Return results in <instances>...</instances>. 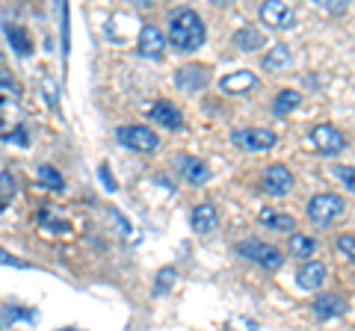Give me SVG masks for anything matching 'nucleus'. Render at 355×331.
<instances>
[{
    "mask_svg": "<svg viewBox=\"0 0 355 331\" xmlns=\"http://www.w3.org/2000/svg\"><path fill=\"white\" fill-rule=\"evenodd\" d=\"M308 139H311V145H314V151L323 154V157H335V154H340L343 148H347V136H343L335 125H317V127H311Z\"/></svg>",
    "mask_w": 355,
    "mask_h": 331,
    "instance_id": "423d86ee",
    "label": "nucleus"
},
{
    "mask_svg": "<svg viewBox=\"0 0 355 331\" xmlns=\"http://www.w3.org/2000/svg\"><path fill=\"white\" fill-rule=\"evenodd\" d=\"M6 107V98H0V109H3ZM6 125V118H3V113H0V127H3Z\"/></svg>",
    "mask_w": 355,
    "mask_h": 331,
    "instance_id": "f704fd0d",
    "label": "nucleus"
},
{
    "mask_svg": "<svg viewBox=\"0 0 355 331\" xmlns=\"http://www.w3.org/2000/svg\"><path fill=\"white\" fill-rule=\"evenodd\" d=\"M0 263H3V267H15V269H30V263H27V260H21V258H15V255H9V251H3V249H0Z\"/></svg>",
    "mask_w": 355,
    "mask_h": 331,
    "instance_id": "c85d7f7f",
    "label": "nucleus"
},
{
    "mask_svg": "<svg viewBox=\"0 0 355 331\" xmlns=\"http://www.w3.org/2000/svg\"><path fill=\"white\" fill-rule=\"evenodd\" d=\"M234 251L240 258H246V260H252V263H258L261 269H270V272H275V269H282V263H284V255L275 246H270V242H263V240H258V237H246V240H240L237 246H234Z\"/></svg>",
    "mask_w": 355,
    "mask_h": 331,
    "instance_id": "7ed1b4c3",
    "label": "nucleus"
},
{
    "mask_svg": "<svg viewBox=\"0 0 355 331\" xmlns=\"http://www.w3.org/2000/svg\"><path fill=\"white\" fill-rule=\"evenodd\" d=\"M42 86H44V95H48V104H51V107H57V83H53L51 77H44V83H42Z\"/></svg>",
    "mask_w": 355,
    "mask_h": 331,
    "instance_id": "7c9ffc66",
    "label": "nucleus"
},
{
    "mask_svg": "<svg viewBox=\"0 0 355 331\" xmlns=\"http://www.w3.org/2000/svg\"><path fill=\"white\" fill-rule=\"evenodd\" d=\"M258 15L272 30H291L296 24V9L291 3H284V0H266V3H261Z\"/></svg>",
    "mask_w": 355,
    "mask_h": 331,
    "instance_id": "6e6552de",
    "label": "nucleus"
},
{
    "mask_svg": "<svg viewBox=\"0 0 355 331\" xmlns=\"http://www.w3.org/2000/svg\"><path fill=\"white\" fill-rule=\"evenodd\" d=\"M36 181L44 186V190H51V193H62L65 190V178L60 175V169H53L51 163L36 166Z\"/></svg>",
    "mask_w": 355,
    "mask_h": 331,
    "instance_id": "6ab92c4d",
    "label": "nucleus"
},
{
    "mask_svg": "<svg viewBox=\"0 0 355 331\" xmlns=\"http://www.w3.org/2000/svg\"><path fill=\"white\" fill-rule=\"evenodd\" d=\"M335 249H338L347 260L355 263V234H338V237H335Z\"/></svg>",
    "mask_w": 355,
    "mask_h": 331,
    "instance_id": "a878e982",
    "label": "nucleus"
},
{
    "mask_svg": "<svg viewBox=\"0 0 355 331\" xmlns=\"http://www.w3.org/2000/svg\"><path fill=\"white\" fill-rule=\"evenodd\" d=\"M291 62H293V53H291V48H287V45H282V42H279V45H272L270 51L263 53V60H261V65L266 71H282Z\"/></svg>",
    "mask_w": 355,
    "mask_h": 331,
    "instance_id": "a211bd4d",
    "label": "nucleus"
},
{
    "mask_svg": "<svg viewBox=\"0 0 355 331\" xmlns=\"http://www.w3.org/2000/svg\"><path fill=\"white\" fill-rule=\"evenodd\" d=\"M258 222H261L263 228H272V231H293L296 219L287 216V213H282V211H270V207H263V211L258 213Z\"/></svg>",
    "mask_w": 355,
    "mask_h": 331,
    "instance_id": "aec40b11",
    "label": "nucleus"
},
{
    "mask_svg": "<svg viewBox=\"0 0 355 331\" xmlns=\"http://www.w3.org/2000/svg\"><path fill=\"white\" fill-rule=\"evenodd\" d=\"M116 139H119L125 148L137 151V154H154V151L160 148L157 130L148 127V125H121V127L116 130Z\"/></svg>",
    "mask_w": 355,
    "mask_h": 331,
    "instance_id": "20e7f679",
    "label": "nucleus"
},
{
    "mask_svg": "<svg viewBox=\"0 0 355 331\" xmlns=\"http://www.w3.org/2000/svg\"><path fill=\"white\" fill-rule=\"evenodd\" d=\"M258 86V74L249 71V69H240L234 74H225L219 80V89L228 92V95H243V92H252Z\"/></svg>",
    "mask_w": 355,
    "mask_h": 331,
    "instance_id": "2eb2a0df",
    "label": "nucleus"
},
{
    "mask_svg": "<svg viewBox=\"0 0 355 331\" xmlns=\"http://www.w3.org/2000/svg\"><path fill=\"white\" fill-rule=\"evenodd\" d=\"M0 86H3V89H12V92H21V89H18V83H15V77L9 74L6 69H0Z\"/></svg>",
    "mask_w": 355,
    "mask_h": 331,
    "instance_id": "2f4dec72",
    "label": "nucleus"
},
{
    "mask_svg": "<svg viewBox=\"0 0 355 331\" xmlns=\"http://www.w3.org/2000/svg\"><path fill=\"white\" fill-rule=\"evenodd\" d=\"M320 9H326L329 15H343V12H347V6L338 3V0H326V3H320Z\"/></svg>",
    "mask_w": 355,
    "mask_h": 331,
    "instance_id": "473e14b6",
    "label": "nucleus"
},
{
    "mask_svg": "<svg viewBox=\"0 0 355 331\" xmlns=\"http://www.w3.org/2000/svg\"><path fill=\"white\" fill-rule=\"evenodd\" d=\"M326 263L323 260H305L302 267L296 269V284H299V290H308V293H314L323 287L326 281Z\"/></svg>",
    "mask_w": 355,
    "mask_h": 331,
    "instance_id": "f8f14e48",
    "label": "nucleus"
},
{
    "mask_svg": "<svg viewBox=\"0 0 355 331\" xmlns=\"http://www.w3.org/2000/svg\"><path fill=\"white\" fill-rule=\"evenodd\" d=\"M12 202H15V181L12 175L0 172V211H6Z\"/></svg>",
    "mask_w": 355,
    "mask_h": 331,
    "instance_id": "393cba45",
    "label": "nucleus"
},
{
    "mask_svg": "<svg viewBox=\"0 0 355 331\" xmlns=\"http://www.w3.org/2000/svg\"><path fill=\"white\" fill-rule=\"evenodd\" d=\"M299 104H302V95H299L296 89H282L279 95L272 98V113L279 116V118L282 116H291Z\"/></svg>",
    "mask_w": 355,
    "mask_h": 331,
    "instance_id": "4be33fe9",
    "label": "nucleus"
},
{
    "mask_svg": "<svg viewBox=\"0 0 355 331\" xmlns=\"http://www.w3.org/2000/svg\"><path fill=\"white\" fill-rule=\"evenodd\" d=\"M9 142H18L21 148H27L30 145V136H27V130H24V125H18L12 134H9Z\"/></svg>",
    "mask_w": 355,
    "mask_h": 331,
    "instance_id": "c756f323",
    "label": "nucleus"
},
{
    "mask_svg": "<svg viewBox=\"0 0 355 331\" xmlns=\"http://www.w3.org/2000/svg\"><path fill=\"white\" fill-rule=\"evenodd\" d=\"M207 39V27L202 15L190 6H181L169 15V33H166V42L178 51V53H196L205 45Z\"/></svg>",
    "mask_w": 355,
    "mask_h": 331,
    "instance_id": "f257e3e1",
    "label": "nucleus"
},
{
    "mask_svg": "<svg viewBox=\"0 0 355 331\" xmlns=\"http://www.w3.org/2000/svg\"><path fill=\"white\" fill-rule=\"evenodd\" d=\"M287 246H291V251H293L296 258H305V260H308L311 255H314V249H317V240L311 237V234H299V231H296Z\"/></svg>",
    "mask_w": 355,
    "mask_h": 331,
    "instance_id": "5701e85b",
    "label": "nucleus"
},
{
    "mask_svg": "<svg viewBox=\"0 0 355 331\" xmlns=\"http://www.w3.org/2000/svg\"><path fill=\"white\" fill-rule=\"evenodd\" d=\"M175 281H178V269H175V267H163V269L157 272V278H154V296L169 293Z\"/></svg>",
    "mask_w": 355,
    "mask_h": 331,
    "instance_id": "b1692460",
    "label": "nucleus"
},
{
    "mask_svg": "<svg viewBox=\"0 0 355 331\" xmlns=\"http://www.w3.org/2000/svg\"><path fill=\"white\" fill-rule=\"evenodd\" d=\"M148 118L157 121V125L166 127V130H178V127L184 125L181 109H178L172 101H154V104L148 107Z\"/></svg>",
    "mask_w": 355,
    "mask_h": 331,
    "instance_id": "4468645a",
    "label": "nucleus"
},
{
    "mask_svg": "<svg viewBox=\"0 0 355 331\" xmlns=\"http://www.w3.org/2000/svg\"><path fill=\"white\" fill-rule=\"evenodd\" d=\"M137 51L146 60H163V53H166V36H163V30L154 27V24H142Z\"/></svg>",
    "mask_w": 355,
    "mask_h": 331,
    "instance_id": "1a4fd4ad",
    "label": "nucleus"
},
{
    "mask_svg": "<svg viewBox=\"0 0 355 331\" xmlns=\"http://www.w3.org/2000/svg\"><path fill=\"white\" fill-rule=\"evenodd\" d=\"M39 222L44 228H51V231H69V222H62V219H51V211L44 207V211H39Z\"/></svg>",
    "mask_w": 355,
    "mask_h": 331,
    "instance_id": "cd10ccee",
    "label": "nucleus"
},
{
    "mask_svg": "<svg viewBox=\"0 0 355 331\" xmlns=\"http://www.w3.org/2000/svg\"><path fill=\"white\" fill-rule=\"evenodd\" d=\"M343 311H347V302H343L338 293H323V296H317V302H314V316L323 319V323L340 316Z\"/></svg>",
    "mask_w": 355,
    "mask_h": 331,
    "instance_id": "dca6fc26",
    "label": "nucleus"
},
{
    "mask_svg": "<svg viewBox=\"0 0 355 331\" xmlns=\"http://www.w3.org/2000/svg\"><path fill=\"white\" fill-rule=\"evenodd\" d=\"M335 178L347 186L349 193H355V166H335Z\"/></svg>",
    "mask_w": 355,
    "mask_h": 331,
    "instance_id": "bb28decb",
    "label": "nucleus"
},
{
    "mask_svg": "<svg viewBox=\"0 0 355 331\" xmlns=\"http://www.w3.org/2000/svg\"><path fill=\"white\" fill-rule=\"evenodd\" d=\"M231 145L240 148V151H270L279 145V134L270 127H237L234 134H231Z\"/></svg>",
    "mask_w": 355,
    "mask_h": 331,
    "instance_id": "39448f33",
    "label": "nucleus"
},
{
    "mask_svg": "<svg viewBox=\"0 0 355 331\" xmlns=\"http://www.w3.org/2000/svg\"><path fill=\"white\" fill-rule=\"evenodd\" d=\"M6 39H9V45H12V51L18 53V57H30L33 53V42H30L27 30L21 24H6Z\"/></svg>",
    "mask_w": 355,
    "mask_h": 331,
    "instance_id": "412c9836",
    "label": "nucleus"
},
{
    "mask_svg": "<svg viewBox=\"0 0 355 331\" xmlns=\"http://www.w3.org/2000/svg\"><path fill=\"white\" fill-rule=\"evenodd\" d=\"M98 175H101V181L107 184V190L113 193V190H116V181H113V172H110V166H107V163H101V172H98Z\"/></svg>",
    "mask_w": 355,
    "mask_h": 331,
    "instance_id": "72a5a7b5",
    "label": "nucleus"
},
{
    "mask_svg": "<svg viewBox=\"0 0 355 331\" xmlns=\"http://www.w3.org/2000/svg\"><path fill=\"white\" fill-rule=\"evenodd\" d=\"M175 169H178V175H181L187 184H193V186H202V184L210 181L207 163L193 157V154H181V157H175Z\"/></svg>",
    "mask_w": 355,
    "mask_h": 331,
    "instance_id": "9b49d317",
    "label": "nucleus"
},
{
    "mask_svg": "<svg viewBox=\"0 0 355 331\" xmlns=\"http://www.w3.org/2000/svg\"><path fill=\"white\" fill-rule=\"evenodd\" d=\"M190 225H193L196 234H214V231L219 228V211L210 202L196 204L193 213H190Z\"/></svg>",
    "mask_w": 355,
    "mask_h": 331,
    "instance_id": "ddd939ff",
    "label": "nucleus"
},
{
    "mask_svg": "<svg viewBox=\"0 0 355 331\" xmlns=\"http://www.w3.org/2000/svg\"><path fill=\"white\" fill-rule=\"evenodd\" d=\"M210 83V69L207 65H184V69L175 71V86L184 92H202Z\"/></svg>",
    "mask_w": 355,
    "mask_h": 331,
    "instance_id": "9d476101",
    "label": "nucleus"
},
{
    "mask_svg": "<svg viewBox=\"0 0 355 331\" xmlns=\"http://www.w3.org/2000/svg\"><path fill=\"white\" fill-rule=\"evenodd\" d=\"M261 190L272 198H284L287 193L293 190V172L287 169L284 163H272L266 166L263 175H261Z\"/></svg>",
    "mask_w": 355,
    "mask_h": 331,
    "instance_id": "0eeeda50",
    "label": "nucleus"
},
{
    "mask_svg": "<svg viewBox=\"0 0 355 331\" xmlns=\"http://www.w3.org/2000/svg\"><path fill=\"white\" fill-rule=\"evenodd\" d=\"M305 213H308V219H311V225H317V228H331L343 213H347V204H343V198L335 195V193H317L314 198H308Z\"/></svg>",
    "mask_w": 355,
    "mask_h": 331,
    "instance_id": "f03ea898",
    "label": "nucleus"
},
{
    "mask_svg": "<svg viewBox=\"0 0 355 331\" xmlns=\"http://www.w3.org/2000/svg\"><path fill=\"white\" fill-rule=\"evenodd\" d=\"M266 45V36L258 30V27H252V24H246V27H240L237 33H234V48L237 51H243V53H252V51H261Z\"/></svg>",
    "mask_w": 355,
    "mask_h": 331,
    "instance_id": "f3484780",
    "label": "nucleus"
}]
</instances>
